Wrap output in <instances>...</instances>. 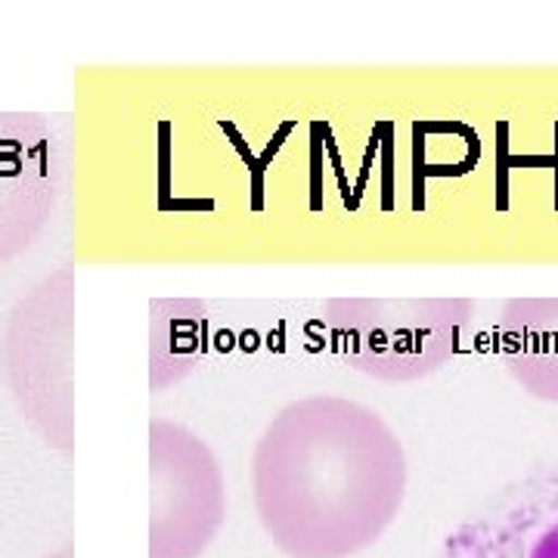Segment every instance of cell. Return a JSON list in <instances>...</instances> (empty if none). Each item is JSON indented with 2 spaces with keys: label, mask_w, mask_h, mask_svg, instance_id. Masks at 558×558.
I'll list each match as a JSON object with an SVG mask.
<instances>
[{
  "label": "cell",
  "mask_w": 558,
  "mask_h": 558,
  "mask_svg": "<svg viewBox=\"0 0 558 558\" xmlns=\"http://www.w3.org/2000/svg\"><path fill=\"white\" fill-rule=\"evenodd\" d=\"M407 450L369 403L311 395L286 403L252 453L255 512L286 558H354L398 521Z\"/></svg>",
  "instance_id": "cell-1"
},
{
  "label": "cell",
  "mask_w": 558,
  "mask_h": 558,
  "mask_svg": "<svg viewBox=\"0 0 558 558\" xmlns=\"http://www.w3.org/2000/svg\"><path fill=\"white\" fill-rule=\"evenodd\" d=\"M72 314L75 274L72 267H60L16 301L0 344L7 385L22 418L47 447L60 453L75 450Z\"/></svg>",
  "instance_id": "cell-2"
},
{
  "label": "cell",
  "mask_w": 558,
  "mask_h": 558,
  "mask_svg": "<svg viewBox=\"0 0 558 558\" xmlns=\"http://www.w3.org/2000/svg\"><path fill=\"white\" fill-rule=\"evenodd\" d=\"M323 307L344 363L388 385L444 369L475 314L469 299H332Z\"/></svg>",
  "instance_id": "cell-3"
},
{
  "label": "cell",
  "mask_w": 558,
  "mask_h": 558,
  "mask_svg": "<svg viewBox=\"0 0 558 558\" xmlns=\"http://www.w3.org/2000/svg\"><path fill=\"white\" fill-rule=\"evenodd\" d=\"M227 521L211 447L171 418L149 422V558H202Z\"/></svg>",
  "instance_id": "cell-4"
},
{
  "label": "cell",
  "mask_w": 558,
  "mask_h": 558,
  "mask_svg": "<svg viewBox=\"0 0 558 558\" xmlns=\"http://www.w3.org/2000/svg\"><path fill=\"white\" fill-rule=\"evenodd\" d=\"M435 558H558V462H537L481 499Z\"/></svg>",
  "instance_id": "cell-5"
},
{
  "label": "cell",
  "mask_w": 558,
  "mask_h": 558,
  "mask_svg": "<svg viewBox=\"0 0 558 558\" xmlns=\"http://www.w3.org/2000/svg\"><path fill=\"white\" fill-rule=\"evenodd\" d=\"M60 196L57 140L38 112H0V267L38 240Z\"/></svg>",
  "instance_id": "cell-6"
},
{
  "label": "cell",
  "mask_w": 558,
  "mask_h": 558,
  "mask_svg": "<svg viewBox=\"0 0 558 558\" xmlns=\"http://www.w3.org/2000/svg\"><path fill=\"white\" fill-rule=\"evenodd\" d=\"M497 341L509 379L531 398L558 403V299L506 301Z\"/></svg>",
  "instance_id": "cell-7"
},
{
  "label": "cell",
  "mask_w": 558,
  "mask_h": 558,
  "mask_svg": "<svg viewBox=\"0 0 558 558\" xmlns=\"http://www.w3.org/2000/svg\"><path fill=\"white\" fill-rule=\"evenodd\" d=\"M199 301H153V391L180 381L202 351Z\"/></svg>",
  "instance_id": "cell-8"
},
{
  "label": "cell",
  "mask_w": 558,
  "mask_h": 558,
  "mask_svg": "<svg viewBox=\"0 0 558 558\" xmlns=\"http://www.w3.org/2000/svg\"><path fill=\"white\" fill-rule=\"evenodd\" d=\"M50 558H72V546H62L60 553H57V556H50Z\"/></svg>",
  "instance_id": "cell-9"
}]
</instances>
